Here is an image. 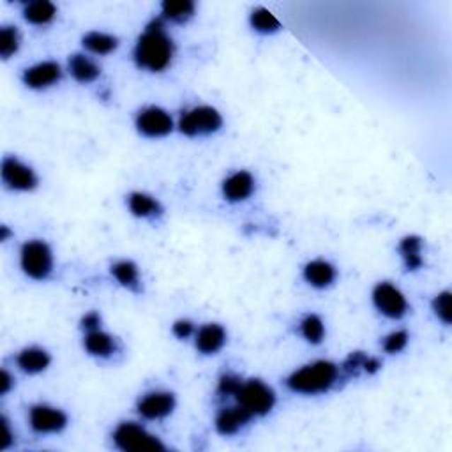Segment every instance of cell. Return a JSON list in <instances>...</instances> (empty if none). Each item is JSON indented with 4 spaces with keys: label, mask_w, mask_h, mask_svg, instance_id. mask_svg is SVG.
I'll return each instance as SVG.
<instances>
[{
    "label": "cell",
    "mask_w": 452,
    "mask_h": 452,
    "mask_svg": "<svg viewBox=\"0 0 452 452\" xmlns=\"http://www.w3.org/2000/svg\"><path fill=\"white\" fill-rule=\"evenodd\" d=\"M226 334L225 329L218 323H209V325L202 327L198 330L197 336V348L205 355H212L216 352L221 350V347L225 344Z\"/></svg>",
    "instance_id": "cell-14"
},
{
    "label": "cell",
    "mask_w": 452,
    "mask_h": 452,
    "mask_svg": "<svg viewBox=\"0 0 452 452\" xmlns=\"http://www.w3.org/2000/svg\"><path fill=\"white\" fill-rule=\"evenodd\" d=\"M138 131L149 138L166 137L172 131L173 122L170 119L168 113L165 110L158 108V106H149L144 112L138 115L137 120Z\"/></svg>",
    "instance_id": "cell-8"
},
{
    "label": "cell",
    "mask_w": 452,
    "mask_h": 452,
    "mask_svg": "<svg viewBox=\"0 0 452 452\" xmlns=\"http://www.w3.org/2000/svg\"><path fill=\"white\" fill-rule=\"evenodd\" d=\"M253 187H255L253 177L248 172H237L225 180L223 193L230 202H241L253 193Z\"/></svg>",
    "instance_id": "cell-15"
},
{
    "label": "cell",
    "mask_w": 452,
    "mask_h": 452,
    "mask_svg": "<svg viewBox=\"0 0 452 452\" xmlns=\"http://www.w3.org/2000/svg\"><path fill=\"white\" fill-rule=\"evenodd\" d=\"M55 14L57 7L52 2H48V0H35V2H30L25 7L23 16L28 23L45 25L48 21H52Z\"/></svg>",
    "instance_id": "cell-19"
},
{
    "label": "cell",
    "mask_w": 452,
    "mask_h": 452,
    "mask_svg": "<svg viewBox=\"0 0 452 452\" xmlns=\"http://www.w3.org/2000/svg\"><path fill=\"white\" fill-rule=\"evenodd\" d=\"M115 446L124 452H163L165 446L156 436L149 435L141 426L124 422L113 433Z\"/></svg>",
    "instance_id": "cell-3"
},
{
    "label": "cell",
    "mask_w": 452,
    "mask_h": 452,
    "mask_svg": "<svg viewBox=\"0 0 452 452\" xmlns=\"http://www.w3.org/2000/svg\"><path fill=\"white\" fill-rule=\"evenodd\" d=\"M366 355L364 354H361V352H355V354H352L350 357L347 359V361H344V371L347 373H354V375H357L359 373V369L361 368H364V361H366Z\"/></svg>",
    "instance_id": "cell-31"
},
{
    "label": "cell",
    "mask_w": 452,
    "mask_h": 452,
    "mask_svg": "<svg viewBox=\"0 0 452 452\" xmlns=\"http://www.w3.org/2000/svg\"><path fill=\"white\" fill-rule=\"evenodd\" d=\"M2 429H4V439H2V444H0V449H7V447L11 446V442H13V436H11L9 426H7L6 419H2Z\"/></svg>",
    "instance_id": "cell-36"
},
{
    "label": "cell",
    "mask_w": 452,
    "mask_h": 452,
    "mask_svg": "<svg viewBox=\"0 0 452 452\" xmlns=\"http://www.w3.org/2000/svg\"><path fill=\"white\" fill-rule=\"evenodd\" d=\"M112 274L117 277V281H119L120 284H124V286L137 288L138 269L133 262L124 260V262L115 263V265L112 267Z\"/></svg>",
    "instance_id": "cell-26"
},
{
    "label": "cell",
    "mask_w": 452,
    "mask_h": 452,
    "mask_svg": "<svg viewBox=\"0 0 452 452\" xmlns=\"http://www.w3.org/2000/svg\"><path fill=\"white\" fill-rule=\"evenodd\" d=\"M99 323H101V318H99L98 313H88L87 316H85L83 320H81V325H83V329H87L88 332L91 330H98L99 329Z\"/></svg>",
    "instance_id": "cell-34"
},
{
    "label": "cell",
    "mask_w": 452,
    "mask_h": 452,
    "mask_svg": "<svg viewBox=\"0 0 452 452\" xmlns=\"http://www.w3.org/2000/svg\"><path fill=\"white\" fill-rule=\"evenodd\" d=\"M337 378V368L332 362L318 361L299 369L288 378V387L294 393L320 394L329 390Z\"/></svg>",
    "instance_id": "cell-2"
},
{
    "label": "cell",
    "mask_w": 452,
    "mask_h": 452,
    "mask_svg": "<svg viewBox=\"0 0 452 452\" xmlns=\"http://www.w3.org/2000/svg\"><path fill=\"white\" fill-rule=\"evenodd\" d=\"M50 355L41 348H27L18 355V366L23 369L25 373H41L48 368Z\"/></svg>",
    "instance_id": "cell-18"
},
{
    "label": "cell",
    "mask_w": 452,
    "mask_h": 452,
    "mask_svg": "<svg viewBox=\"0 0 452 452\" xmlns=\"http://www.w3.org/2000/svg\"><path fill=\"white\" fill-rule=\"evenodd\" d=\"M69 69L73 76L81 83H91L99 76V67L83 55H73L69 60Z\"/></svg>",
    "instance_id": "cell-20"
},
{
    "label": "cell",
    "mask_w": 452,
    "mask_h": 452,
    "mask_svg": "<svg viewBox=\"0 0 452 452\" xmlns=\"http://www.w3.org/2000/svg\"><path fill=\"white\" fill-rule=\"evenodd\" d=\"M9 230H7V226H2V235H0V241H6L7 237H9Z\"/></svg>",
    "instance_id": "cell-38"
},
{
    "label": "cell",
    "mask_w": 452,
    "mask_h": 452,
    "mask_svg": "<svg viewBox=\"0 0 452 452\" xmlns=\"http://www.w3.org/2000/svg\"><path fill=\"white\" fill-rule=\"evenodd\" d=\"M18 50V32L13 27H4L0 30V55L9 59Z\"/></svg>",
    "instance_id": "cell-28"
},
{
    "label": "cell",
    "mask_w": 452,
    "mask_h": 452,
    "mask_svg": "<svg viewBox=\"0 0 452 452\" xmlns=\"http://www.w3.org/2000/svg\"><path fill=\"white\" fill-rule=\"evenodd\" d=\"M235 398L241 403V407L251 412V415L269 414L274 407V401H276L272 389L260 380H249V382L241 383L238 390L235 393Z\"/></svg>",
    "instance_id": "cell-4"
},
{
    "label": "cell",
    "mask_w": 452,
    "mask_h": 452,
    "mask_svg": "<svg viewBox=\"0 0 452 452\" xmlns=\"http://www.w3.org/2000/svg\"><path fill=\"white\" fill-rule=\"evenodd\" d=\"M251 419V412L244 407L223 408L216 417V428L221 435H235L241 428H244Z\"/></svg>",
    "instance_id": "cell-13"
},
{
    "label": "cell",
    "mask_w": 452,
    "mask_h": 452,
    "mask_svg": "<svg viewBox=\"0 0 452 452\" xmlns=\"http://www.w3.org/2000/svg\"><path fill=\"white\" fill-rule=\"evenodd\" d=\"M32 429L37 433H57L66 428L67 417L52 407H34L30 410Z\"/></svg>",
    "instance_id": "cell-10"
},
{
    "label": "cell",
    "mask_w": 452,
    "mask_h": 452,
    "mask_svg": "<svg viewBox=\"0 0 452 452\" xmlns=\"http://www.w3.org/2000/svg\"><path fill=\"white\" fill-rule=\"evenodd\" d=\"M173 45L163 30L161 20H154L147 27L145 34L138 39L134 59L137 64L149 71H163L172 60Z\"/></svg>",
    "instance_id": "cell-1"
},
{
    "label": "cell",
    "mask_w": 452,
    "mask_h": 452,
    "mask_svg": "<svg viewBox=\"0 0 452 452\" xmlns=\"http://www.w3.org/2000/svg\"><path fill=\"white\" fill-rule=\"evenodd\" d=\"M117 39L113 35L103 34V32H91L83 37V46L87 50H91L92 53H98V55H106V53L113 52L117 48Z\"/></svg>",
    "instance_id": "cell-24"
},
{
    "label": "cell",
    "mask_w": 452,
    "mask_h": 452,
    "mask_svg": "<svg viewBox=\"0 0 452 452\" xmlns=\"http://www.w3.org/2000/svg\"><path fill=\"white\" fill-rule=\"evenodd\" d=\"M251 25L255 30L262 32V34H269V32H276L281 28V23L274 18V14L270 11L263 9V7L253 11Z\"/></svg>",
    "instance_id": "cell-25"
},
{
    "label": "cell",
    "mask_w": 452,
    "mask_h": 452,
    "mask_svg": "<svg viewBox=\"0 0 452 452\" xmlns=\"http://www.w3.org/2000/svg\"><path fill=\"white\" fill-rule=\"evenodd\" d=\"M129 209L138 218H149V216L161 214V205L144 193H133L129 197Z\"/></svg>",
    "instance_id": "cell-22"
},
{
    "label": "cell",
    "mask_w": 452,
    "mask_h": 452,
    "mask_svg": "<svg viewBox=\"0 0 452 452\" xmlns=\"http://www.w3.org/2000/svg\"><path fill=\"white\" fill-rule=\"evenodd\" d=\"M85 348L95 357H110L115 352V340L103 330H91L85 337Z\"/></svg>",
    "instance_id": "cell-17"
},
{
    "label": "cell",
    "mask_w": 452,
    "mask_h": 452,
    "mask_svg": "<svg viewBox=\"0 0 452 452\" xmlns=\"http://www.w3.org/2000/svg\"><path fill=\"white\" fill-rule=\"evenodd\" d=\"M60 80V66L57 62H41L25 71L23 81L30 88H42Z\"/></svg>",
    "instance_id": "cell-12"
},
{
    "label": "cell",
    "mask_w": 452,
    "mask_h": 452,
    "mask_svg": "<svg viewBox=\"0 0 452 452\" xmlns=\"http://www.w3.org/2000/svg\"><path fill=\"white\" fill-rule=\"evenodd\" d=\"M11 386H13V378H11L9 373H7L6 369H4V371H2V380H0V394L4 396V394L9 393Z\"/></svg>",
    "instance_id": "cell-35"
},
{
    "label": "cell",
    "mask_w": 452,
    "mask_h": 452,
    "mask_svg": "<svg viewBox=\"0 0 452 452\" xmlns=\"http://www.w3.org/2000/svg\"><path fill=\"white\" fill-rule=\"evenodd\" d=\"M301 330H302V336H304L309 343H315V344H318L320 341L323 340V334H325L323 322L316 315L306 316L301 323Z\"/></svg>",
    "instance_id": "cell-27"
},
{
    "label": "cell",
    "mask_w": 452,
    "mask_h": 452,
    "mask_svg": "<svg viewBox=\"0 0 452 452\" xmlns=\"http://www.w3.org/2000/svg\"><path fill=\"white\" fill-rule=\"evenodd\" d=\"M173 334L177 337H180V340H186V337H190L193 334V323L187 322V320H179L173 325Z\"/></svg>",
    "instance_id": "cell-33"
},
{
    "label": "cell",
    "mask_w": 452,
    "mask_h": 452,
    "mask_svg": "<svg viewBox=\"0 0 452 452\" xmlns=\"http://www.w3.org/2000/svg\"><path fill=\"white\" fill-rule=\"evenodd\" d=\"M241 383L242 382L237 378V376H233V375L223 376L221 382H219V393H221V394H231V396H235V393L238 390Z\"/></svg>",
    "instance_id": "cell-32"
},
{
    "label": "cell",
    "mask_w": 452,
    "mask_h": 452,
    "mask_svg": "<svg viewBox=\"0 0 452 452\" xmlns=\"http://www.w3.org/2000/svg\"><path fill=\"white\" fill-rule=\"evenodd\" d=\"M408 343V334L405 330H398V332H393L390 336H387L386 343H383V348L389 354H398V352L403 350Z\"/></svg>",
    "instance_id": "cell-30"
},
{
    "label": "cell",
    "mask_w": 452,
    "mask_h": 452,
    "mask_svg": "<svg viewBox=\"0 0 452 452\" xmlns=\"http://www.w3.org/2000/svg\"><path fill=\"white\" fill-rule=\"evenodd\" d=\"M53 258L48 245L41 241L27 242L21 249V267L32 279H45L52 272Z\"/></svg>",
    "instance_id": "cell-5"
},
{
    "label": "cell",
    "mask_w": 452,
    "mask_h": 452,
    "mask_svg": "<svg viewBox=\"0 0 452 452\" xmlns=\"http://www.w3.org/2000/svg\"><path fill=\"white\" fill-rule=\"evenodd\" d=\"M421 238L419 237H407L403 238V242L400 244V253L405 258L408 270H417L422 265V256H421Z\"/></svg>",
    "instance_id": "cell-23"
},
{
    "label": "cell",
    "mask_w": 452,
    "mask_h": 452,
    "mask_svg": "<svg viewBox=\"0 0 452 452\" xmlns=\"http://www.w3.org/2000/svg\"><path fill=\"white\" fill-rule=\"evenodd\" d=\"M378 368H380V361L368 357L364 361V368H362V369H366L368 373H376V371H378Z\"/></svg>",
    "instance_id": "cell-37"
},
{
    "label": "cell",
    "mask_w": 452,
    "mask_h": 452,
    "mask_svg": "<svg viewBox=\"0 0 452 452\" xmlns=\"http://www.w3.org/2000/svg\"><path fill=\"white\" fill-rule=\"evenodd\" d=\"M375 306L389 318H401L407 313V301L396 286L389 283H380L373 291Z\"/></svg>",
    "instance_id": "cell-7"
},
{
    "label": "cell",
    "mask_w": 452,
    "mask_h": 452,
    "mask_svg": "<svg viewBox=\"0 0 452 452\" xmlns=\"http://www.w3.org/2000/svg\"><path fill=\"white\" fill-rule=\"evenodd\" d=\"M433 308H435L436 316L442 320L446 325H451L452 322V306H451V291H442L439 297L433 301Z\"/></svg>",
    "instance_id": "cell-29"
},
{
    "label": "cell",
    "mask_w": 452,
    "mask_h": 452,
    "mask_svg": "<svg viewBox=\"0 0 452 452\" xmlns=\"http://www.w3.org/2000/svg\"><path fill=\"white\" fill-rule=\"evenodd\" d=\"M223 119L214 108L211 106H198L191 110L180 119V131L187 137H197V134L216 133L221 127Z\"/></svg>",
    "instance_id": "cell-6"
},
{
    "label": "cell",
    "mask_w": 452,
    "mask_h": 452,
    "mask_svg": "<svg viewBox=\"0 0 452 452\" xmlns=\"http://www.w3.org/2000/svg\"><path fill=\"white\" fill-rule=\"evenodd\" d=\"M2 179L11 190L18 191H28L34 190L37 179H35L34 172L28 166L21 165L18 159L6 158L2 163Z\"/></svg>",
    "instance_id": "cell-9"
},
{
    "label": "cell",
    "mask_w": 452,
    "mask_h": 452,
    "mask_svg": "<svg viewBox=\"0 0 452 452\" xmlns=\"http://www.w3.org/2000/svg\"><path fill=\"white\" fill-rule=\"evenodd\" d=\"M175 407V398L170 393H152L147 394L144 400L138 403V412L141 417L154 421V419H163L172 414Z\"/></svg>",
    "instance_id": "cell-11"
},
{
    "label": "cell",
    "mask_w": 452,
    "mask_h": 452,
    "mask_svg": "<svg viewBox=\"0 0 452 452\" xmlns=\"http://www.w3.org/2000/svg\"><path fill=\"white\" fill-rule=\"evenodd\" d=\"M195 13V4L191 0H165L163 2V14L168 20L182 23L190 20Z\"/></svg>",
    "instance_id": "cell-21"
},
{
    "label": "cell",
    "mask_w": 452,
    "mask_h": 452,
    "mask_svg": "<svg viewBox=\"0 0 452 452\" xmlns=\"http://www.w3.org/2000/svg\"><path fill=\"white\" fill-rule=\"evenodd\" d=\"M304 277L309 284L316 288H325L336 277V270L330 263L323 262V260H315V262H309L304 269Z\"/></svg>",
    "instance_id": "cell-16"
}]
</instances>
